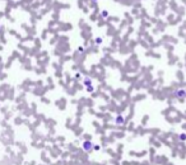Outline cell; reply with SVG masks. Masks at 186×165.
I'll list each match as a JSON object with an SVG mask.
<instances>
[{
	"label": "cell",
	"instance_id": "8fae6325",
	"mask_svg": "<svg viewBox=\"0 0 186 165\" xmlns=\"http://www.w3.org/2000/svg\"><path fill=\"white\" fill-rule=\"evenodd\" d=\"M92 1H98V0H92Z\"/></svg>",
	"mask_w": 186,
	"mask_h": 165
},
{
	"label": "cell",
	"instance_id": "3957f363",
	"mask_svg": "<svg viewBox=\"0 0 186 165\" xmlns=\"http://www.w3.org/2000/svg\"><path fill=\"white\" fill-rule=\"evenodd\" d=\"M115 123L117 124V126H122V124L125 123V118L122 114H117V116L115 117Z\"/></svg>",
	"mask_w": 186,
	"mask_h": 165
},
{
	"label": "cell",
	"instance_id": "6da1fadb",
	"mask_svg": "<svg viewBox=\"0 0 186 165\" xmlns=\"http://www.w3.org/2000/svg\"><path fill=\"white\" fill-rule=\"evenodd\" d=\"M93 146H94V144L92 141L86 140V141H83V144H82V149H83L86 152H92L93 151Z\"/></svg>",
	"mask_w": 186,
	"mask_h": 165
},
{
	"label": "cell",
	"instance_id": "30bf717a",
	"mask_svg": "<svg viewBox=\"0 0 186 165\" xmlns=\"http://www.w3.org/2000/svg\"><path fill=\"white\" fill-rule=\"evenodd\" d=\"M78 51H79L80 54H82V52H83V47H79V48H78Z\"/></svg>",
	"mask_w": 186,
	"mask_h": 165
},
{
	"label": "cell",
	"instance_id": "8992f818",
	"mask_svg": "<svg viewBox=\"0 0 186 165\" xmlns=\"http://www.w3.org/2000/svg\"><path fill=\"white\" fill-rule=\"evenodd\" d=\"M102 41H103L102 37H97V38L94 39V42H96V45H97V46H101V45H102Z\"/></svg>",
	"mask_w": 186,
	"mask_h": 165
},
{
	"label": "cell",
	"instance_id": "ba28073f",
	"mask_svg": "<svg viewBox=\"0 0 186 165\" xmlns=\"http://www.w3.org/2000/svg\"><path fill=\"white\" fill-rule=\"evenodd\" d=\"M87 90H88V92H89V93H91V92H93V90H94L93 85H89V86H87Z\"/></svg>",
	"mask_w": 186,
	"mask_h": 165
},
{
	"label": "cell",
	"instance_id": "5b68a950",
	"mask_svg": "<svg viewBox=\"0 0 186 165\" xmlns=\"http://www.w3.org/2000/svg\"><path fill=\"white\" fill-rule=\"evenodd\" d=\"M178 140H180L181 142H185V141H186V133H184V132H182V133H180Z\"/></svg>",
	"mask_w": 186,
	"mask_h": 165
},
{
	"label": "cell",
	"instance_id": "277c9868",
	"mask_svg": "<svg viewBox=\"0 0 186 165\" xmlns=\"http://www.w3.org/2000/svg\"><path fill=\"white\" fill-rule=\"evenodd\" d=\"M84 85L86 86H89V85H92V79H91V77H86V79H84Z\"/></svg>",
	"mask_w": 186,
	"mask_h": 165
},
{
	"label": "cell",
	"instance_id": "52a82bcc",
	"mask_svg": "<svg viewBox=\"0 0 186 165\" xmlns=\"http://www.w3.org/2000/svg\"><path fill=\"white\" fill-rule=\"evenodd\" d=\"M101 15H102V18H107L108 17V10H102L101 12Z\"/></svg>",
	"mask_w": 186,
	"mask_h": 165
},
{
	"label": "cell",
	"instance_id": "7c38bea8",
	"mask_svg": "<svg viewBox=\"0 0 186 165\" xmlns=\"http://www.w3.org/2000/svg\"><path fill=\"white\" fill-rule=\"evenodd\" d=\"M12 1H15V0H12Z\"/></svg>",
	"mask_w": 186,
	"mask_h": 165
},
{
	"label": "cell",
	"instance_id": "4fadbf2b",
	"mask_svg": "<svg viewBox=\"0 0 186 165\" xmlns=\"http://www.w3.org/2000/svg\"><path fill=\"white\" fill-rule=\"evenodd\" d=\"M0 28H1V27H0Z\"/></svg>",
	"mask_w": 186,
	"mask_h": 165
},
{
	"label": "cell",
	"instance_id": "7a4b0ae2",
	"mask_svg": "<svg viewBox=\"0 0 186 165\" xmlns=\"http://www.w3.org/2000/svg\"><path fill=\"white\" fill-rule=\"evenodd\" d=\"M175 96L180 100H184L186 99V89L185 88H180L177 90H175Z\"/></svg>",
	"mask_w": 186,
	"mask_h": 165
},
{
	"label": "cell",
	"instance_id": "9c48e42d",
	"mask_svg": "<svg viewBox=\"0 0 186 165\" xmlns=\"http://www.w3.org/2000/svg\"><path fill=\"white\" fill-rule=\"evenodd\" d=\"M93 150H96V151L101 150V146H99V145H94V146H93Z\"/></svg>",
	"mask_w": 186,
	"mask_h": 165
}]
</instances>
